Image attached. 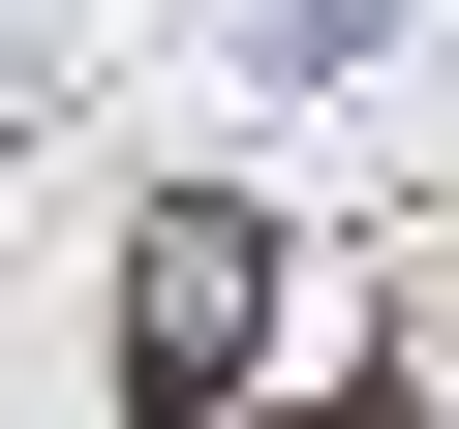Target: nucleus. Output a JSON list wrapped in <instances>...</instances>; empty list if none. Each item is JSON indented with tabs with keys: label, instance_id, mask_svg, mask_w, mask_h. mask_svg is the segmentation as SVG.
I'll return each instance as SVG.
<instances>
[{
	"label": "nucleus",
	"instance_id": "nucleus-1",
	"mask_svg": "<svg viewBox=\"0 0 459 429\" xmlns=\"http://www.w3.org/2000/svg\"><path fill=\"white\" fill-rule=\"evenodd\" d=\"M276 307H307V276H276L246 184H153V214H123V398H153V429H246Z\"/></svg>",
	"mask_w": 459,
	"mask_h": 429
}]
</instances>
